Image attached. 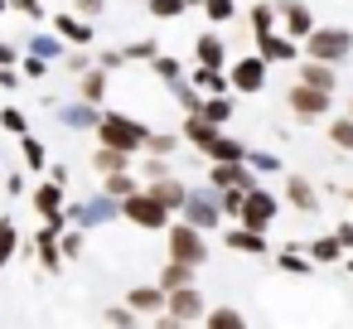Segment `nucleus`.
Listing matches in <instances>:
<instances>
[{"label":"nucleus","mask_w":353,"mask_h":329,"mask_svg":"<svg viewBox=\"0 0 353 329\" xmlns=\"http://www.w3.org/2000/svg\"><path fill=\"white\" fill-rule=\"evenodd\" d=\"M266 83H271V63H266L261 54H247V59H237V63L228 68V88H232L237 97L266 92Z\"/></svg>","instance_id":"nucleus-7"},{"label":"nucleus","mask_w":353,"mask_h":329,"mask_svg":"<svg viewBox=\"0 0 353 329\" xmlns=\"http://www.w3.org/2000/svg\"><path fill=\"white\" fill-rule=\"evenodd\" d=\"M145 10H150L155 20H179V15L189 10V0H145Z\"/></svg>","instance_id":"nucleus-42"},{"label":"nucleus","mask_w":353,"mask_h":329,"mask_svg":"<svg viewBox=\"0 0 353 329\" xmlns=\"http://www.w3.org/2000/svg\"><path fill=\"white\" fill-rule=\"evenodd\" d=\"M59 121L68 126V131H97V121H102V112H97V102H68V107H59Z\"/></svg>","instance_id":"nucleus-18"},{"label":"nucleus","mask_w":353,"mask_h":329,"mask_svg":"<svg viewBox=\"0 0 353 329\" xmlns=\"http://www.w3.org/2000/svg\"><path fill=\"white\" fill-rule=\"evenodd\" d=\"M117 213H121L131 228H141V232H160V228L174 218V213H170L150 189H131L126 199H117Z\"/></svg>","instance_id":"nucleus-2"},{"label":"nucleus","mask_w":353,"mask_h":329,"mask_svg":"<svg viewBox=\"0 0 353 329\" xmlns=\"http://www.w3.org/2000/svg\"><path fill=\"white\" fill-rule=\"evenodd\" d=\"M102 319H107V324H117V329H131V324H141V315H136L131 305H107V310H102Z\"/></svg>","instance_id":"nucleus-44"},{"label":"nucleus","mask_w":353,"mask_h":329,"mask_svg":"<svg viewBox=\"0 0 353 329\" xmlns=\"http://www.w3.org/2000/svg\"><path fill=\"white\" fill-rule=\"evenodd\" d=\"M247 20H252V34H261V30H276V25H281V15H276V0H252Z\"/></svg>","instance_id":"nucleus-32"},{"label":"nucleus","mask_w":353,"mask_h":329,"mask_svg":"<svg viewBox=\"0 0 353 329\" xmlns=\"http://www.w3.org/2000/svg\"><path fill=\"white\" fill-rule=\"evenodd\" d=\"M305 49V59H319V63H348V54H353V30H343V25H314L305 39H300Z\"/></svg>","instance_id":"nucleus-1"},{"label":"nucleus","mask_w":353,"mask_h":329,"mask_svg":"<svg viewBox=\"0 0 353 329\" xmlns=\"http://www.w3.org/2000/svg\"><path fill=\"white\" fill-rule=\"evenodd\" d=\"M49 73V59H39V54H25L20 59V78H30V83H39Z\"/></svg>","instance_id":"nucleus-47"},{"label":"nucleus","mask_w":353,"mask_h":329,"mask_svg":"<svg viewBox=\"0 0 353 329\" xmlns=\"http://www.w3.org/2000/svg\"><path fill=\"white\" fill-rule=\"evenodd\" d=\"M203 290L189 281V286H174V290H165V310H160V324L165 329H179V324H199L203 319Z\"/></svg>","instance_id":"nucleus-4"},{"label":"nucleus","mask_w":353,"mask_h":329,"mask_svg":"<svg viewBox=\"0 0 353 329\" xmlns=\"http://www.w3.org/2000/svg\"><path fill=\"white\" fill-rule=\"evenodd\" d=\"M285 203L300 208V213H314V208H319V194H314V184H310L305 175H290V179H285Z\"/></svg>","instance_id":"nucleus-23"},{"label":"nucleus","mask_w":353,"mask_h":329,"mask_svg":"<svg viewBox=\"0 0 353 329\" xmlns=\"http://www.w3.org/2000/svg\"><path fill=\"white\" fill-rule=\"evenodd\" d=\"M0 131H10V136H25V131H30V117H25L20 107H6V112H0Z\"/></svg>","instance_id":"nucleus-45"},{"label":"nucleus","mask_w":353,"mask_h":329,"mask_svg":"<svg viewBox=\"0 0 353 329\" xmlns=\"http://www.w3.org/2000/svg\"><path fill=\"white\" fill-rule=\"evenodd\" d=\"M203 155H208V160H247V146L218 131V141H213V146H203Z\"/></svg>","instance_id":"nucleus-34"},{"label":"nucleus","mask_w":353,"mask_h":329,"mask_svg":"<svg viewBox=\"0 0 353 329\" xmlns=\"http://www.w3.org/2000/svg\"><path fill=\"white\" fill-rule=\"evenodd\" d=\"M232 92H203V102H199V117L203 121H213V126H228L232 121Z\"/></svg>","instance_id":"nucleus-21"},{"label":"nucleus","mask_w":353,"mask_h":329,"mask_svg":"<svg viewBox=\"0 0 353 329\" xmlns=\"http://www.w3.org/2000/svg\"><path fill=\"white\" fill-rule=\"evenodd\" d=\"M126 165H131V150L97 141V150H92V170H97V175H117V170H126Z\"/></svg>","instance_id":"nucleus-24"},{"label":"nucleus","mask_w":353,"mask_h":329,"mask_svg":"<svg viewBox=\"0 0 353 329\" xmlns=\"http://www.w3.org/2000/svg\"><path fill=\"white\" fill-rule=\"evenodd\" d=\"M194 63H203V68H228V44H223V34H199L194 39Z\"/></svg>","instance_id":"nucleus-19"},{"label":"nucleus","mask_w":353,"mask_h":329,"mask_svg":"<svg viewBox=\"0 0 353 329\" xmlns=\"http://www.w3.org/2000/svg\"><path fill=\"white\" fill-rule=\"evenodd\" d=\"M145 189H150V194H155V199H160L170 213H179V208H184V199H189V184H179L174 175H165V179H150Z\"/></svg>","instance_id":"nucleus-22"},{"label":"nucleus","mask_w":353,"mask_h":329,"mask_svg":"<svg viewBox=\"0 0 353 329\" xmlns=\"http://www.w3.org/2000/svg\"><path fill=\"white\" fill-rule=\"evenodd\" d=\"M208 184H213V189H256L261 175H256L247 160H213V165H208Z\"/></svg>","instance_id":"nucleus-10"},{"label":"nucleus","mask_w":353,"mask_h":329,"mask_svg":"<svg viewBox=\"0 0 353 329\" xmlns=\"http://www.w3.org/2000/svg\"><path fill=\"white\" fill-rule=\"evenodd\" d=\"M15 247H20V228H15V218H0V266L15 257Z\"/></svg>","instance_id":"nucleus-41"},{"label":"nucleus","mask_w":353,"mask_h":329,"mask_svg":"<svg viewBox=\"0 0 353 329\" xmlns=\"http://www.w3.org/2000/svg\"><path fill=\"white\" fill-rule=\"evenodd\" d=\"M20 83H25V78H20V73H15V68H0V88H6V92H15V88H20Z\"/></svg>","instance_id":"nucleus-55"},{"label":"nucleus","mask_w":353,"mask_h":329,"mask_svg":"<svg viewBox=\"0 0 353 329\" xmlns=\"http://www.w3.org/2000/svg\"><path fill=\"white\" fill-rule=\"evenodd\" d=\"M107 88H112V73H107L102 63H92V68L78 73V97H83V102H97V107H102V102H107Z\"/></svg>","instance_id":"nucleus-17"},{"label":"nucleus","mask_w":353,"mask_h":329,"mask_svg":"<svg viewBox=\"0 0 353 329\" xmlns=\"http://www.w3.org/2000/svg\"><path fill=\"white\" fill-rule=\"evenodd\" d=\"M150 68H155V78H160V83H170V88H174L179 78H189V68H184L179 59H170V54H155V59H150Z\"/></svg>","instance_id":"nucleus-36"},{"label":"nucleus","mask_w":353,"mask_h":329,"mask_svg":"<svg viewBox=\"0 0 353 329\" xmlns=\"http://www.w3.org/2000/svg\"><path fill=\"white\" fill-rule=\"evenodd\" d=\"M165 247L174 261H189V266H203L208 261V232L194 228V223H165Z\"/></svg>","instance_id":"nucleus-3"},{"label":"nucleus","mask_w":353,"mask_h":329,"mask_svg":"<svg viewBox=\"0 0 353 329\" xmlns=\"http://www.w3.org/2000/svg\"><path fill=\"white\" fill-rule=\"evenodd\" d=\"M285 107H290V117L300 121V126H314V121H324L329 117V107H334V92H319V88H310V83H290L285 88Z\"/></svg>","instance_id":"nucleus-5"},{"label":"nucleus","mask_w":353,"mask_h":329,"mask_svg":"<svg viewBox=\"0 0 353 329\" xmlns=\"http://www.w3.org/2000/svg\"><path fill=\"white\" fill-rule=\"evenodd\" d=\"M34 213H44V218H59L63 213V184L59 179H49V184L34 189Z\"/></svg>","instance_id":"nucleus-26"},{"label":"nucleus","mask_w":353,"mask_h":329,"mask_svg":"<svg viewBox=\"0 0 353 329\" xmlns=\"http://www.w3.org/2000/svg\"><path fill=\"white\" fill-rule=\"evenodd\" d=\"M54 34H59L68 49H88V44L97 39V34H92V25H88L83 15H68V10H63V15H54Z\"/></svg>","instance_id":"nucleus-14"},{"label":"nucleus","mask_w":353,"mask_h":329,"mask_svg":"<svg viewBox=\"0 0 353 329\" xmlns=\"http://www.w3.org/2000/svg\"><path fill=\"white\" fill-rule=\"evenodd\" d=\"M256 54L266 59V63H295L300 59V39H290L285 30L276 34V30H261L256 34Z\"/></svg>","instance_id":"nucleus-12"},{"label":"nucleus","mask_w":353,"mask_h":329,"mask_svg":"<svg viewBox=\"0 0 353 329\" xmlns=\"http://www.w3.org/2000/svg\"><path fill=\"white\" fill-rule=\"evenodd\" d=\"M329 146H339V150H348V155H353V117H348V112L329 121Z\"/></svg>","instance_id":"nucleus-40"},{"label":"nucleus","mask_w":353,"mask_h":329,"mask_svg":"<svg viewBox=\"0 0 353 329\" xmlns=\"http://www.w3.org/2000/svg\"><path fill=\"white\" fill-rule=\"evenodd\" d=\"M20 155H25V170H49V150H44V141L39 136H20Z\"/></svg>","instance_id":"nucleus-35"},{"label":"nucleus","mask_w":353,"mask_h":329,"mask_svg":"<svg viewBox=\"0 0 353 329\" xmlns=\"http://www.w3.org/2000/svg\"><path fill=\"white\" fill-rule=\"evenodd\" d=\"M343 194H348V203H353V189H343Z\"/></svg>","instance_id":"nucleus-58"},{"label":"nucleus","mask_w":353,"mask_h":329,"mask_svg":"<svg viewBox=\"0 0 353 329\" xmlns=\"http://www.w3.org/2000/svg\"><path fill=\"white\" fill-rule=\"evenodd\" d=\"M59 252H63V261H83L88 237H83V228H78V223H63V232H59Z\"/></svg>","instance_id":"nucleus-27"},{"label":"nucleus","mask_w":353,"mask_h":329,"mask_svg":"<svg viewBox=\"0 0 353 329\" xmlns=\"http://www.w3.org/2000/svg\"><path fill=\"white\" fill-rule=\"evenodd\" d=\"M102 10H107V0H78V15L83 20H97Z\"/></svg>","instance_id":"nucleus-53"},{"label":"nucleus","mask_w":353,"mask_h":329,"mask_svg":"<svg viewBox=\"0 0 353 329\" xmlns=\"http://www.w3.org/2000/svg\"><path fill=\"white\" fill-rule=\"evenodd\" d=\"M0 68H20V54H15L6 39H0Z\"/></svg>","instance_id":"nucleus-54"},{"label":"nucleus","mask_w":353,"mask_h":329,"mask_svg":"<svg viewBox=\"0 0 353 329\" xmlns=\"http://www.w3.org/2000/svg\"><path fill=\"white\" fill-rule=\"evenodd\" d=\"M203 324H208V329H242L247 315H242L237 305H218V310H203Z\"/></svg>","instance_id":"nucleus-31"},{"label":"nucleus","mask_w":353,"mask_h":329,"mask_svg":"<svg viewBox=\"0 0 353 329\" xmlns=\"http://www.w3.org/2000/svg\"><path fill=\"white\" fill-rule=\"evenodd\" d=\"M295 78H300V83H310V88H319V92H334V88H339L334 63H319V59H305V63L295 68Z\"/></svg>","instance_id":"nucleus-20"},{"label":"nucleus","mask_w":353,"mask_h":329,"mask_svg":"<svg viewBox=\"0 0 353 329\" xmlns=\"http://www.w3.org/2000/svg\"><path fill=\"white\" fill-rule=\"evenodd\" d=\"M145 126L136 121V117H121V112H102V121H97V141L102 146H121V150H145Z\"/></svg>","instance_id":"nucleus-6"},{"label":"nucleus","mask_w":353,"mask_h":329,"mask_svg":"<svg viewBox=\"0 0 353 329\" xmlns=\"http://www.w3.org/2000/svg\"><path fill=\"white\" fill-rule=\"evenodd\" d=\"M10 10H20L30 20H44V0H10Z\"/></svg>","instance_id":"nucleus-51"},{"label":"nucleus","mask_w":353,"mask_h":329,"mask_svg":"<svg viewBox=\"0 0 353 329\" xmlns=\"http://www.w3.org/2000/svg\"><path fill=\"white\" fill-rule=\"evenodd\" d=\"M6 10H10V0H0V15H6Z\"/></svg>","instance_id":"nucleus-57"},{"label":"nucleus","mask_w":353,"mask_h":329,"mask_svg":"<svg viewBox=\"0 0 353 329\" xmlns=\"http://www.w3.org/2000/svg\"><path fill=\"white\" fill-rule=\"evenodd\" d=\"M242 0H199V10L208 15V25H232Z\"/></svg>","instance_id":"nucleus-33"},{"label":"nucleus","mask_w":353,"mask_h":329,"mask_svg":"<svg viewBox=\"0 0 353 329\" xmlns=\"http://www.w3.org/2000/svg\"><path fill=\"white\" fill-rule=\"evenodd\" d=\"M184 146V136H174V131H150L145 136V155H174Z\"/></svg>","instance_id":"nucleus-38"},{"label":"nucleus","mask_w":353,"mask_h":329,"mask_svg":"<svg viewBox=\"0 0 353 329\" xmlns=\"http://www.w3.org/2000/svg\"><path fill=\"white\" fill-rule=\"evenodd\" d=\"M189 83H194L199 92H232V88H228V68H203V63H194V68H189Z\"/></svg>","instance_id":"nucleus-25"},{"label":"nucleus","mask_w":353,"mask_h":329,"mask_svg":"<svg viewBox=\"0 0 353 329\" xmlns=\"http://www.w3.org/2000/svg\"><path fill=\"white\" fill-rule=\"evenodd\" d=\"M334 237L343 242V252H353V223H339V228H334Z\"/></svg>","instance_id":"nucleus-56"},{"label":"nucleus","mask_w":353,"mask_h":329,"mask_svg":"<svg viewBox=\"0 0 353 329\" xmlns=\"http://www.w3.org/2000/svg\"><path fill=\"white\" fill-rule=\"evenodd\" d=\"M276 266H281L285 276H310V271H314V261H310V257H305L300 247H285V252L276 257Z\"/></svg>","instance_id":"nucleus-37"},{"label":"nucleus","mask_w":353,"mask_h":329,"mask_svg":"<svg viewBox=\"0 0 353 329\" xmlns=\"http://www.w3.org/2000/svg\"><path fill=\"white\" fill-rule=\"evenodd\" d=\"M131 189H141V179H136V175H126V170H117V175H102V194H112V199H126Z\"/></svg>","instance_id":"nucleus-39"},{"label":"nucleus","mask_w":353,"mask_h":329,"mask_svg":"<svg viewBox=\"0 0 353 329\" xmlns=\"http://www.w3.org/2000/svg\"><path fill=\"white\" fill-rule=\"evenodd\" d=\"M126 305H131L141 319H160V310H165V290H160V281H155V286H131V290H126Z\"/></svg>","instance_id":"nucleus-16"},{"label":"nucleus","mask_w":353,"mask_h":329,"mask_svg":"<svg viewBox=\"0 0 353 329\" xmlns=\"http://www.w3.org/2000/svg\"><path fill=\"white\" fill-rule=\"evenodd\" d=\"M179 218H184V223H194V228H203V232L223 228V203H218V189H189V199H184Z\"/></svg>","instance_id":"nucleus-8"},{"label":"nucleus","mask_w":353,"mask_h":329,"mask_svg":"<svg viewBox=\"0 0 353 329\" xmlns=\"http://www.w3.org/2000/svg\"><path fill=\"white\" fill-rule=\"evenodd\" d=\"M194 271H199V266L174 261V257H170V261L160 266V276H155V281H160V290H174V286H189V281H194Z\"/></svg>","instance_id":"nucleus-28"},{"label":"nucleus","mask_w":353,"mask_h":329,"mask_svg":"<svg viewBox=\"0 0 353 329\" xmlns=\"http://www.w3.org/2000/svg\"><path fill=\"white\" fill-rule=\"evenodd\" d=\"M348 271H353V261H348Z\"/></svg>","instance_id":"nucleus-61"},{"label":"nucleus","mask_w":353,"mask_h":329,"mask_svg":"<svg viewBox=\"0 0 353 329\" xmlns=\"http://www.w3.org/2000/svg\"><path fill=\"white\" fill-rule=\"evenodd\" d=\"M247 165L256 175H281V155L276 150H247Z\"/></svg>","instance_id":"nucleus-43"},{"label":"nucleus","mask_w":353,"mask_h":329,"mask_svg":"<svg viewBox=\"0 0 353 329\" xmlns=\"http://www.w3.org/2000/svg\"><path fill=\"white\" fill-rule=\"evenodd\" d=\"M276 15H281V30H285L290 39H305V34L314 30V15H310L305 0H276Z\"/></svg>","instance_id":"nucleus-13"},{"label":"nucleus","mask_w":353,"mask_h":329,"mask_svg":"<svg viewBox=\"0 0 353 329\" xmlns=\"http://www.w3.org/2000/svg\"><path fill=\"white\" fill-rule=\"evenodd\" d=\"M348 117H353V102H348Z\"/></svg>","instance_id":"nucleus-59"},{"label":"nucleus","mask_w":353,"mask_h":329,"mask_svg":"<svg viewBox=\"0 0 353 329\" xmlns=\"http://www.w3.org/2000/svg\"><path fill=\"white\" fill-rule=\"evenodd\" d=\"M30 54H39V59H49V63H59V59L68 54V44L49 30V34H30Z\"/></svg>","instance_id":"nucleus-29"},{"label":"nucleus","mask_w":353,"mask_h":329,"mask_svg":"<svg viewBox=\"0 0 353 329\" xmlns=\"http://www.w3.org/2000/svg\"><path fill=\"white\" fill-rule=\"evenodd\" d=\"M228 252H242V257H266L271 252V237L256 232V228H228Z\"/></svg>","instance_id":"nucleus-15"},{"label":"nucleus","mask_w":353,"mask_h":329,"mask_svg":"<svg viewBox=\"0 0 353 329\" xmlns=\"http://www.w3.org/2000/svg\"><path fill=\"white\" fill-rule=\"evenodd\" d=\"M310 261H314V266H329V261H343V242H339L334 232H329V237H314V242H310Z\"/></svg>","instance_id":"nucleus-30"},{"label":"nucleus","mask_w":353,"mask_h":329,"mask_svg":"<svg viewBox=\"0 0 353 329\" xmlns=\"http://www.w3.org/2000/svg\"><path fill=\"white\" fill-rule=\"evenodd\" d=\"M92 63H97V59H92V54H88V49H68V54H63V68H68V73H73V78H78V73H83V68H92Z\"/></svg>","instance_id":"nucleus-49"},{"label":"nucleus","mask_w":353,"mask_h":329,"mask_svg":"<svg viewBox=\"0 0 353 329\" xmlns=\"http://www.w3.org/2000/svg\"><path fill=\"white\" fill-rule=\"evenodd\" d=\"M242 199H247V189H218V203H223V218H237V213H242Z\"/></svg>","instance_id":"nucleus-48"},{"label":"nucleus","mask_w":353,"mask_h":329,"mask_svg":"<svg viewBox=\"0 0 353 329\" xmlns=\"http://www.w3.org/2000/svg\"><path fill=\"white\" fill-rule=\"evenodd\" d=\"M63 218H68V223H78V228H97V223H117V199H112V194H97V199H83V203H73V208H63Z\"/></svg>","instance_id":"nucleus-11"},{"label":"nucleus","mask_w":353,"mask_h":329,"mask_svg":"<svg viewBox=\"0 0 353 329\" xmlns=\"http://www.w3.org/2000/svg\"><path fill=\"white\" fill-rule=\"evenodd\" d=\"M97 63H102L107 73H117V68L126 63V54H121V49H102V54H97Z\"/></svg>","instance_id":"nucleus-52"},{"label":"nucleus","mask_w":353,"mask_h":329,"mask_svg":"<svg viewBox=\"0 0 353 329\" xmlns=\"http://www.w3.org/2000/svg\"><path fill=\"white\" fill-rule=\"evenodd\" d=\"M170 175V155H145V179H165Z\"/></svg>","instance_id":"nucleus-50"},{"label":"nucleus","mask_w":353,"mask_h":329,"mask_svg":"<svg viewBox=\"0 0 353 329\" xmlns=\"http://www.w3.org/2000/svg\"><path fill=\"white\" fill-rule=\"evenodd\" d=\"M189 6H199V0H189Z\"/></svg>","instance_id":"nucleus-60"},{"label":"nucleus","mask_w":353,"mask_h":329,"mask_svg":"<svg viewBox=\"0 0 353 329\" xmlns=\"http://www.w3.org/2000/svg\"><path fill=\"white\" fill-rule=\"evenodd\" d=\"M276 194L266 189V184H256V189H247V199H242V213L232 218V223H242V228H256V232H271V223H276Z\"/></svg>","instance_id":"nucleus-9"},{"label":"nucleus","mask_w":353,"mask_h":329,"mask_svg":"<svg viewBox=\"0 0 353 329\" xmlns=\"http://www.w3.org/2000/svg\"><path fill=\"white\" fill-rule=\"evenodd\" d=\"M121 54H126V63H131V59H136V63H150L160 49H155V39H136V44H126Z\"/></svg>","instance_id":"nucleus-46"}]
</instances>
